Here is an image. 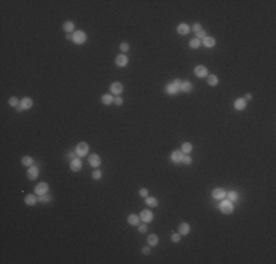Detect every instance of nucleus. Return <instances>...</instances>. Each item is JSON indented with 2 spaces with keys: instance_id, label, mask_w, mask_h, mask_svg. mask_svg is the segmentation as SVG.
I'll list each match as a JSON object with an SVG mask.
<instances>
[{
  "instance_id": "29",
  "label": "nucleus",
  "mask_w": 276,
  "mask_h": 264,
  "mask_svg": "<svg viewBox=\"0 0 276 264\" xmlns=\"http://www.w3.org/2000/svg\"><path fill=\"white\" fill-rule=\"evenodd\" d=\"M226 200H229V201H232V203H235L236 200H238V194L235 192V191H231V192H226Z\"/></svg>"
},
{
  "instance_id": "33",
  "label": "nucleus",
  "mask_w": 276,
  "mask_h": 264,
  "mask_svg": "<svg viewBox=\"0 0 276 264\" xmlns=\"http://www.w3.org/2000/svg\"><path fill=\"white\" fill-rule=\"evenodd\" d=\"M9 104L13 106V107H18V106H19V100L16 99V97H12V99L9 100Z\"/></svg>"
},
{
  "instance_id": "8",
  "label": "nucleus",
  "mask_w": 276,
  "mask_h": 264,
  "mask_svg": "<svg viewBox=\"0 0 276 264\" xmlns=\"http://www.w3.org/2000/svg\"><path fill=\"white\" fill-rule=\"evenodd\" d=\"M211 197L214 198V200H223V198L226 197V191L222 189V188H214L211 191Z\"/></svg>"
},
{
  "instance_id": "16",
  "label": "nucleus",
  "mask_w": 276,
  "mask_h": 264,
  "mask_svg": "<svg viewBox=\"0 0 276 264\" xmlns=\"http://www.w3.org/2000/svg\"><path fill=\"white\" fill-rule=\"evenodd\" d=\"M233 107L236 110H244L247 107V100L245 99H238L235 100V103H233Z\"/></svg>"
},
{
  "instance_id": "30",
  "label": "nucleus",
  "mask_w": 276,
  "mask_h": 264,
  "mask_svg": "<svg viewBox=\"0 0 276 264\" xmlns=\"http://www.w3.org/2000/svg\"><path fill=\"white\" fill-rule=\"evenodd\" d=\"M22 165L24 166H28V167H31V166L34 165V160L31 159V157H30V156H25V157L22 159Z\"/></svg>"
},
{
  "instance_id": "26",
  "label": "nucleus",
  "mask_w": 276,
  "mask_h": 264,
  "mask_svg": "<svg viewBox=\"0 0 276 264\" xmlns=\"http://www.w3.org/2000/svg\"><path fill=\"white\" fill-rule=\"evenodd\" d=\"M128 223L132 225V226H138V225H140V217L135 216V214H131V216L128 217Z\"/></svg>"
},
{
  "instance_id": "13",
  "label": "nucleus",
  "mask_w": 276,
  "mask_h": 264,
  "mask_svg": "<svg viewBox=\"0 0 276 264\" xmlns=\"http://www.w3.org/2000/svg\"><path fill=\"white\" fill-rule=\"evenodd\" d=\"M27 176H28V179H37L38 178V167H35V166H31L30 169H28V172H27Z\"/></svg>"
},
{
  "instance_id": "43",
  "label": "nucleus",
  "mask_w": 276,
  "mask_h": 264,
  "mask_svg": "<svg viewBox=\"0 0 276 264\" xmlns=\"http://www.w3.org/2000/svg\"><path fill=\"white\" fill-rule=\"evenodd\" d=\"M75 156H77V153H75V151H72V153L68 154V159H69V160H74V159H77Z\"/></svg>"
},
{
  "instance_id": "35",
  "label": "nucleus",
  "mask_w": 276,
  "mask_h": 264,
  "mask_svg": "<svg viewBox=\"0 0 276 264\" xmlns=\"http://www.w3.org/2000/svg\"><path fill=\"white\" fill-rule=\"evenodd\" d=\"M170 239H172V242H179L181 241V233H172Z\"/></svg>"
},
{
  "instance_id": "28",
  "label": "nucleus",
  "mask_w": 276,
  "mask_h": 264,
  "mask_svg": "<svg viewBox=\"0 0 276 264\" xmlns=\"http://www.w3.org/2000/svg\"><path fill=\"white\" fill-rule=\"evenodd\" d=\"M181 151L184 154H189L191 151H192V145L189 143H184L182 144V148H181Z\"/></svg>"
},
{
  "instance_id": "17",
  "label": "nucleus",
  "mask_w": 276,
  "mask_h": 264,
  "mask_svg": "<svg viewBox=\"0 0 276 264\" xmlns=\"http://www.w3.org/2000/svg\"><path fill=\"white\" fill-rule=\"evenodd\" d=\"M203 44H204V47L210 49V47H214V46H216V40H214L213 37L207 35L206 38H203Z\"/></svg>"
},
{
  "instance_id": "2",
  "label": "nucleus",
  "mask_w": 276,
  "mask_h": 264,
  "mask_svg": "<svg viewBox=\"0 0 276 264\" xmlns=\"http://www.w3.org/2000/svg\"><path fill=\"white\" fill-rule=\"evenodd\" d=\"M219 209H220V211L223 213V214H231L232 211H233V203L232 201H229V200H222V203L217 206Z\"/></svg>"
},
{
  "instance_id": "25",
  "label": "nucleus",
  "mask_w": 276,
  "mask_h": 264,
  "mask_svg": "<svg viewBox=\"0 0 276 264\" xmlns=\"http://www.w3.org/2000/svg\"><path fill=\"white\" fill-rule=\"evenodd\" d=\"M192 90V84L189 81H182V85H181V91L184 93H189Z\"/></svg>"
},
{
  "instance_id": "18",
  "label": "nucleus",
  "mask_w": 276,
  "mask_h": 264,
  "mask_svg": "<svg viewBox=\"0 0 276 264\" xmlns=\"http://www.w3.org/2000/svg\"><path fill=\"white\" fill-rule=\"evenodd\" d=\"M128 62H129V60H128V57H126L125 55H119L118 57H116V65L121 66V68L126 66L128 65Z\"/></svg>"
},
{
  "instance_id": "20",
  "label": "nucleus",
  "mask_w": 276,
  "mask_h": 264,
  "mask_svg": "<svg viewBox=\"0 0 276 264\" xmlns=\"http://www.w3.org/2000/svg\"><path fill=\"white\" fill-rule=\"evenodd\" d=\"M113 101H115V97H113V96H110V94H104V96L101 97V103H103V104H106V106L112 104Z\"/></svg>"
},
{
  "instance_id": "12",
  "label": "nucleus",
  "mask_w": 276,
  "mask_h": 264,
  "mask_svg": "<svg viewBox=\"0 0 276 264\" xmlns=\"http://www.w3.org/2000/svg\"><path fill=\"white\" fill-rule=\"evenodd\" d=\"M71 169H72V172H79L82 169V162L79 160V157L71 160Z\"/></svg>"
},
{
  "instance_id": "23",
  "label": "nucleus",
  "mask_w": 276,
  "mask_h": 264,
  "mask_svg": "<svg viewBox=\"0 0 276 264\" xmlns=\"http://www.w3.org/2000/svg\"><path fill=\"white\" fill-rule=\"evenodd\" d=\"M145 204H147L148 207H156V206L159 204V201H157V198L156 197H145Z\"/></svg>"
},
{
  "instance_id": "11",
  "label": "nucleus",
  "mask_w": 276,
  "mask_h": 264,
  "mask_svg": "<svg viewBox=\"0 0 276 264\" xmlns=\"http://www.w3.org/2000/svg\"><path fill=\"white\" fill-rule=\"evenodd\" d=\"M88 162H90V165L93 166V167H100V165H101V159H100L99 154H91Z\"/></svg>"
},
{
  "instance_id": "39",
  "label": "nucleus",
  "mask_w": 276,
  "mask_h": 264,
  "mask_svg": "<svg viewBox=\"0 0 276 264\" xmlns=\"http://www.w3.org/2000/svg\"><path fill=\"white\" fill-rule=\"evenodd\" d=\"M192 30H194V31H195V34H197V33H200V31H201L203 28H201V25H200L198 22H195V24L192 25Z\"/></svg>"
},
{
  "instance_id": "21",
  "label": "nucleus",
  "mask_w": 276,
  "mask_h": 264,
  "mask_svg": "<svg viewBox=\"0 0 276 264\" xmlns=\"http://www.w3.org/2000/svg\"><path fill=\"white\" fill-rule=\"evenodd\" d=\"M63 30H65V31H66L68 34L72 33V31L75 30V24H74L72 21H66L65 24H63Z\"/></svg>"
},
{
  "instance_id": "38",
  "label": "nucleus",
  "mask_w": 276,
  "mask_h": 264,
  "mask_svg": "<svg viewBox=\"0 0 276 264\" xmlns=\"http://www.w3.org/2000/svg\"><path fill=\"white\" fill-rule=\"evenodd\" d=\"M191 157L188 156V154H184V159H182V163H185V165H191Z\"/></svg>"
},
{
  "instance_id": "6",
  "label": "nucleus",
  "mask_w": 276,
  "mask_h": 264,
  "mask_svg": "<svg viewBox=\"0 0 276 264\" xmlns=\"http://www.w3.org/2000/svg\"><path fill=\"white\" fill-rule=\"evenodd\" d=\"M33 107V100L28 99V97H25V99H22V101L19 103V106L16 107V110L18 112H21V110H28Z\"/></svg>"
},
{
  "instance_id": "31",
  "label": "nucleus",
  "mask_w": 276,
  "mask_h": 264,
  "mask_svg": "<svg viewBox=\"0 0 276 264\" xmlns=\"http://www.w3.org/2000/svg\"><path fill=\"white\" fill-rule=\"evenodd\" d=\"M38 201H40V203H43V204H46V203H50V201H52V197H50L49 194H44V195H38Z\"/></svg>"
},
{
  "instance_id": "41",
  "label": "nucleus",
  "mask_w": 276,
  "mask_h": 264,
  "mask_svg": "<svg viewBox=\"0 0 276 264\" xmlns=\"http://www.w3.org/2000/svg\"><path fill=\"white\" fill-rule=\"evenodd\" d=\"M138 231L141 232V233H145L147 232V226L145 225H138Z\"/></svg>"
},
{
  "instance_id": "36",
  "label": "nucleus",
  "mask_w": 276,
  "mask_h": 264,
  "mask_svg": "<svg viewBox=\"0 0 276 264\" xmlns=\"http://www.w3.org/2000/svg\"><path fill=\"white\" fill-rule=\"evenodd\" d=\"M206 37H207V33H206L204 30H201L200 33H197V37H195V38H197V40H200V38L203 40V38H206Z\"/></svg>"
},
{
  "instance_id": "15",
  "label": "nucleus",
  "mask_w": 276,
  "mask_h": 264,
  "mask_svg": "<svg viewBox=\"0 0 276 264\" xmlns=\"http://www.w3.org/2000/svg\"><path fill=\"white\" fill-rule=\"evenodd\" d=\"M110 91H112V94H121L122 91H123V85H122L121 82H113L110 85Z\"/></svg>"
},
{
  "instance_id": "42",
  "label": "nucleus",
  "mask_w": 276,
  "mask_h": 264,
  "mask_svg": "<svg viewBox=\"0 0 276 264\" xmlns=\"http://www.w3.org/2000/svg\"><path fill=\"white\" fill-rule=\"evenodd\" d=\"M150 251H151V250H150V245H147V247H144L143 248V254H145V255H148Z\"/></svg>"
},
{
  "instance_id": "44",
  "label": "nucleus",
  "mask_w": 276,
  "mask_h": 264,
  "mask_svg": "<svg viewBox=\"0 0 276 264\" xmlns=\"http://www.w3.org/2000/svg\"><path fill=\"white\" fill-rule=\"evenodd\" d=\"M115 103H116L118 106H121L122 103H123V100H122L121 97H115Z\"/></svg>"
},
{
  "instance_id": "4",
  "label": "nucleus",
  "mask_w": 276,
  "mask_h": 264,
  "mask_svg": "<svg viewBox=\"0 0 276 264\" xmlns=\"http://www.w3.org/2000/svg\"><path fill=\"white\" fill-rule=\"evenodd\" d=\"M75 153H77V156H79V157L87 156V154H88V144L87 143H79L77 145V148H75Z\"/></svg>"
},
{
  "instance_id": "14",
  "label": "nucleus",
  "mask_w": 276,
  "mask_h": 264,
  "mask_svg": "<svg viewBox=\"0 0 276 264\" xmlns=\"http://www.w3.org/2000/svg\"><path fill=\"white\" fill-rule=\"evenodd\" d=\"M178 34H181V35H187L189 31H191V28H189V25L188 24H179L176 28Z\"/></svg>"
},
{
  "instance_id": "34",
  "label": "nucleus",
  "mask_w": 276,
  "mask_h": 264,
  "mask_svg": "<svg viewBox=\"0 0 276 264\" xmlns=\"http://www.w3.org/2000/svg\"><path fill=\"white\" fill-rule=\"evenodd\" d=\"M101 175H103V173H101V170H99V169H97V170H94V172H93V179L99 181L100 178H101Z\"/></svg>"
},
{
  "instance_id": "32",
  "label": "nucleus",
  "mask_w": 276,
  "mask_h": 264,
  "mask_svg": "<svg viewBox=\"0 0 276 264\" xmlns=\"http://www.w3.org/2000/svg\"><path fill=\"white\" fill-rule=\"evenodd\" d=\"M200 46H201V41L197 40V38H192V40L189 41V47H191V49H198Z\"/></svg>"
},
{
  "instance_id": "22",
  "label": "nucleus",
  "mask_w": 276,
  "mask_h": 264,
  "mask_svg": "<svg viewBox=\"0 0 276 264\" xmlns=\"http://www.w3.org/2000/svg\"><path fill=\"white\" fill-rule=\"evenodd\" d=\"M217 82H219V78L216 77V75H209L207 77V84H209L210 87H216Z\"/></svg>"
},
{
  "instance_id": "3",
  "label": "nucleus",
  "mask_w": 276,
  "mask_h": 264,
  "mask_svg": "<svg viewBox=\"0 0 276 264\" xmlns=\"http://www.w3.org/2000/svg\"><path fill=\"white\" fill-rule=\"evenodd\" d=\"M72 41L75 44H84L85 41H87V34L84 33V31H74V34H72Z\"/></svg>"
},
{
  "instance_id": "45",
  "label": "nucleus",
  "mask_w": 276,
  "mask_h": 264,
  "mask_svg": "<svg viewBox=\"0 0 276 264\" xmlns=\"http://www.w3.org/2000/svg\"><path fill=\"white\" fill-rule=\"evenodd\" d=\"M251 99H253V96H251L250 93H247V94H245V100H251Z\"/></svg>"
},
{
  "instance_id": "9",
  "label": "nucleus",
  "mask_w": 276,
  "mask_h": 264,
  "mask_svg": "<svg viewBox=\"0 0 276 264\" xmlns=\"http://www.w3.org/2000/svg\"><path fill=\"white\" fill-rule=\"evenodd\" d=\"M182 159H184V153L181 150H175V151H172V154H170V160L173 163H182Z\"/></svg>"
},
{
  "instance_id": "40",
  "label": "nucleus",
  "mask_w": 276,
  "mask_h": 264,
  "mask_svg": "<svg viewBox=\"0 0 276 264\" xmlns=\"http://www.w3.org/2000/svg\"><path fill=\"white\" fill-rule=\"evenodd\" d=\"M140 195H141V197H148V189H147V188H141V189H140Z\"/></svg>"
},
{
  "instance_id": "24",
  "label": "nucleus",
  "mask_w": 276,
  "mask_h": 264,
  "mask_svg": "<svg viewBox=\"0 0 276 264\" xmlns=\"http://www.w3.org/2000/svg\"><path fill=\"white\" fill-rule=\"evenodd\" d=\"M179 233H181V235H188V233H189V225L185 223V222L181 223V225H179Z\"/></svg>"
},
{
  "instance_id": "5",
  "label": "nucleus",
  "mask_w": 276,
  "mask_h": 264,
  "mask_svg": "<svg viewBox=\"0 0 276 264\" xmlns=\"http://www.w3.org/2000/svg\"><path fill=\"white\" fill-rule=\"evenodd\" d=\"M34 191H35L37 195H44V194L49 192V184L47 182H40V184H37Z\"/></svg>"
},
{
  "instance_id": "10",
  "label": "nucleus",
  "mask_w": 276,
  "mask_h": 264,
  "mask_svg": "<svg viewBox=\"0 0 276 264\" xmlns=\"http://www.w3.org/2000/svg\"><path fill=\"white\" fill-rule=\"evenodd\" d=\"M153 217H154V216H153V213H151L150 210H143V211H141V216H140V219L143 220L144 223H150V222L153 220Z\"/></svg>"
},
{
  "instance_id": "19",
  "label": "nucleus",
  "mask_w": 276,
  "mask_h": 264,
  "mask_svg": "<svg viewBox=\"0 0 276 264\" xmlns=\"http://www.w3.org/2000/svg\"><path fill=\"white\" fill-rule=\"evenodd\" d=\"M25 204H27V206H35V204H37V197H35L34 194L27 195V197H25Z\"/></svg>"
},
{
  "instance_id": "37",
  "label": "nucleus",
  "mask_w": 276,
  "mask_h": 264,
  "mask_svg": "<svg viewBox=\"0 0 276 264\" xmlns=\"http://www.w3.org/2000/svg\"><path fill=\"white\" fill-rule=\"evenodd\" d=\"M128 50H129V44L128 43H122L121 44V52L122 53H126Z\"/></svg>"
},
{
  "instance_id": "7",
  "label": "nucleus",
  "mask_w": 276,
  "mask_h": 264,
  "mask_svg": "<svg viewBox=\"0 0 276 264\" xmlns=\"http://www.w3.org/2000/svg\"><path fill=\"white\" fill-rule=\"evenodd\" d=\"M194 74L197 75L198 78H206L207 75H209V72H207V68L203 65H198L194 68Z\"/></svg>"
},
{
  "instance_id": "1",
  "label": "nucleus",
  "mask_w": 276,
  "mask_h": 264,
  "mask_svg": "<svg viewBox=\"0 0 276 264\" xmlns=\"http://www.w3.org/2000/svg\"><path fill=\"white\" fill-rule=\"evenodd\" d=\"M181 85H182V81H181V79H173L172 82H169V84L166 85L165 90L169 96H176L178 93L181 91Z\"/></svg>"
},
{
  "instance_id": "27",
  "label": "nucleus",
  "mask_w": 276,
  "mask_h": 264,
  "mask_svg": "<svg viewBox=\"0 0 276 264\" xmlns=\"http://www.w3.org/2000/svg\"><path fill=\"white\" fill-rule=\"evenodd\" d=\"M157 244H159V238H157V235H154V233H153V235H150V236H148V245H150V247H156Z\"/></svg>"
}]
</instances>
